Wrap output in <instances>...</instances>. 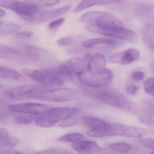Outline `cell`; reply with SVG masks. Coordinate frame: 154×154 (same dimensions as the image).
I'll return each instance as SVG.
<instances>
[{"mask_svg": "<svg viewBox=\"0 0 154 154\" xmlns=\"http://www.w3.org/2000/svg\"><path fill=\"white\" fill-rule=\"evenodd\" d=\"M77 115L63 120L59 124V126L60 127L66 128L72 126L76 125L78 121L77 117H76Z\"/></svg>", "mask_w": 154, "mask_h": 154, "instance_id": "obj_31", "label": "cell"}, {"mask_svg": "<svg viewBox=\"0 0 154 154\" xmlns=\"http://www.w3.org/2000/svg\"><path fill=\"white\" fill-rule=\"evenodd\" d=\"M149 46L154 49V41L152 42L151 43H150V44H149Z\"/></svg>", "mask_w": 154, "mask_h": 154, "instance_id": "obj_42", "label": "cell"}, {"mask_svg": "<svg viewBox=\"0 0 154 154\" xmlns=\"http://www.w3.org/2000/svg\"><path fill=\"white\" fill-rule=\"evenodd\" d=\"M117 136L142 138L146 135V132L144 129L141 128L127 125L117 123L116 126Z\"/></svg>", "mask_w": 154, "mask_h": 154, "instance_id": "obj_15", "label": "cell"}, {"mask_svg": "<svg viewBox=\"0 0 154 154\" xmlns=\"http://www.w3.org/2000/svg\"><path fill=\"white\" fill-rule=\"evenodd\" d=\"M71 146L79 154H96L101 150L96 143L89 140L79 141L72 144Z\"/></svg>", "mask_w": 154, "mask_h": 154, "instance_id": "obj_16", "label": "cell"}, {"mask_svg": "<svg viewBox=\"0 0 154 154\" xmlns=\"http://www.w3.org/2000/svg\"><path fill=\"white\" fill-rule=\"evenodd\" d=\"M79 21L89 25L124 26L123 23L114 15L99 11L86 13L80 18Z\"/></svg>", "mask_w": 154, "mask_h": 154, "instance_id": "obj_8", "label": "cell"}, {"mask_svg": "<svg viewBox=\"0 0 154 154\" xmlns=\"http://www.w3.org/2000/svg\"><path fill=\"white\" fill-rule=\"evenodd\" d=\"M34 154H73L71 151L64 149H49L39 151Z\"/></svg>", "mask_w": 154, "mask_h": 154, "instance_id": "obj_30", "label": "cell"}, {"mask_svg": "<svg viewBox=\"0 0 154 154\" xmlns=\"http://www.w3.org/2000/svg\"><path fill=\"white\" fill-rule=\"evenodd\" d=\"M108 123L107 125L101 128L92 129L87 133L89 136L93 137H111Z\"/></svg>", "mask_w": 154, "mask_h": 154, "instance_id": "obj_25", "label": "cell"}, {"mask_svg": "<svg viewBox=\"0 0 154 154\" xmlns=\"http://www.w3.org/2000/svg\"><path fill=\"white\" fill-rule=\"evenodd\" d=\"M136 12L140 16L154 20V5L150 3L140 4L137 7Z\"/></svg>", "mask_w": 154, "mask_h": 154, "instance_id": "obj_20", "label": "cell"}, {"mask_svg": "<svg viewBox=\"0 0 154 154\" xmlns=\"http://www.w3.org/2000/svg\"><path fill=\"white\" fill-rule=\"evenodd\" d=\"M10 137L8 130L4 128H1L0 129V143L6 141Z\"/></svg>", "mask_w": 154, "mask_h": 154, "instance_id": "obj_38", "label": "cell"}, {"mask_svg": "<svg viewBox=\"0 0 154 154\" xmlns=\"http://www.w3.org/2000/svg\"><path fill=\"white\" fill-rule=\"evenodd\" d=\"M79 95L78 91L70 88H42L30 94L29 98L52 102H61L76 99Z\"/></svg>", "mask_w": 154, "mask_h": 154, "instance_id": "obj_2", "label": "cell"}, {"mask_svg": "<svg viewBox=\"0 0 154 154\" xmlns=\"http://www.w3.org/2000/svg\"><path fill=\"white\" fill-rule=\"evenodd\" d=\"M33 34L30 32H19L16 35V38L19 40H25L32 37Z\"/></svg>", "mask_w": 154, "mask_h": 154, "instance_id": "obj_36", "label": "cell"}, {"mask_svg": "<svg viewBox=\"0 0 154 154\" xmlns=\"http://www.w3.org/2000/svg\"><path fill=\"white\" fill-rule=\"evenodd\" d=\"M150 154H154V152H153L152 153H151Z\"/></svg>", "mask_w": 154, "mask_h": 154, "instance_id": "obj_44", "label": "cell"}, {"mask_svg": "<svg viewBox=\"0 0 154 154\" xmlns=\"http://www.w3.org/2000/svg\"><path fill=\"white\" fill-rule=\"evenodd\" d=\"M86 28L92 32L112 37L120 40L125 41L131 43H136L138 41V35L136 32L125 28L124 26L88 25Z\"/></svg>", "mask_w": 154, "mask_h": 154, "instance_id": "obj_5", "label": "cell"}, {"mask_svg": "<svg viewBox=\"0 0 154 154\" xmlns=\"http://www.w3.org/2000/svg\"><path fill=\"white\" fill-rule=\"evenodd\" d=\"M80 110L75 107L52 108L46 114L36 119L35 124L40 127L47 128L55 125L79 113Z\"/></svg>", "mask_w": 154, "mask_h": 154, "instance_id": "obj_6", "label": "cell"}, {"mask_svg": "<svg viewBox=\"0 0 154 154\" xmlns=\"http://www.w3.org/2000/svg\"><path fill=\"white\" fill-rule=\"evenodd\" d=\"M28 4L37 6H48L59 3L61 0H24Z\"/></svg>", "mask_w": 154, "mask_h": 154, "instance_id": "obj_28", "label": "cell"}, {"mask_svg": "<svg viewBox=\"0 0 154 154\" xmlns=\"http://www.w3.org/2000/svg\"><path fill=\"white\" fill-rule=\"evenodd\" d=\"M88 61L80 57H73L61 65L57 70L64 77H72L86 69Z\"/></svg>", "mask_w": 154, "mask_h": 154, "instance_id": "obj_9", "label": "cell"}, {"mask_svg": "<svg viewBox=\"0 0 154 154\" xmlns=\"http://www.w3.org/2000/svg\"><path fill=\"white\" fill-rule=\"evenodd\" d=\"M65 19L63 18H60L52 22L49 25V29H58L64 23Z\"/></svg>", "mask_w": 154, "mask_h": 154, "instance_id": "obj_35", "label": "cell"}, {"mask_svg": "<svg viewBox=\"0 0 154 154\" xmlns=\"http://www.w3.org/2000/svg\"><path fill=\"white\" fill-rule=\"evenodd\" d=\"M20 143V139L14 137H10L6 141L0 143V154H9Z\"/></svg>", "mask_w": 154, "mask_h": 154, "instance_id": "obj_23", "label": "cell"}, {"mask_svg": "<svg viewBox=\"0 0 154 154\" xmlns=\"http://www.w3.org/2000/svg\"><path fill=\"white\" fill-rule=\"evenodd\" d=\"M12 154H24L21 152H19V151H15V152H14Z\"/></svg>", "mask_w": 154, "mask_h": 154, "instance_id": "obj_43", "label": "cell"}, {"mask_svg": "<svg viewBox=\"0 0 154 154\" xmlns=\"http://www.w3.org/2000/svg\"><path fill=\"white\" fill-rule=\"evenodd\" d=\"M113 152L119 154L126 153L132 149V146L126 143H119L112 144L109 146Z\"/></svg>", "mask_w": 154, "mask_h": 154, "instance_id": "obj_27", "label": "cell"}, {"mask_svg": "<svg viewBox=\"0 0 154 154\" xmlns=\"http://www.w3.org/2000/svg\"><path fill=\"white\" fill-rule=\"evenodd\" d=\"M13 112L29 115H43L49 112L52 107L38 103H19L12 104L8 106Z\"/></svg>", "mask_w": 154, "mask_h": 154, "instance_id": "obj_10", "label": "cell"}, {"mask_svg": "<svg viewBox=\"0 0 154 154\" xmlns=\"http://www.w3.org/2000/svg\"><path fill=\"white\" fill-rule=\"evenodd\" d=\"M88 91L91 96L110 106L132 113H135L137 110L136 105L134 102L113 88L105 87L92 88Z\"/></svg>", "mask_w": 154, "mask_h": 154, "instance_id": "obj_1", "label": "cell"}, {"mask_svg": "<svg viewBox=\"0 0 154 154\" xmlns=\"http://www.w3.org/2000/svg\"><path fill=\"white\" fill-rule=\"evenodd\" d=\"M141 144L154 151V139L153 138H142L139 140Z\"/></svg>", "mask_w": 154, "mask_h": 154, "instance_id": "obj_34", "label": "cell"}, {"mask_svg": "<svg viewBox=\"0 0 154 154\" xmlns=\"http://www.w3.org/2000/svg\"><path fill=\"white\" fill-rule=\"evenodd\" d=\"M121 1V0H82L74 9L73 12L77 13L82 10L96 5L119 2Z\"/></svg>", "mask_w": 154, "mask_h": 154, "instance_id": "obj_19", "label": "cell"}, {"mask_svg": "<svg viewBox=\"0 0 154 154\" xmlns=\"http://www.w3.org/2000/svg\"><path fill=\"white\" fill-rule=\"evenodd\" d=\"M106 60L101 54H95L88 59L86 70L96 71L106 68Z\"/></svg>", "mask_w": 154, "mask_h": 154, "instance_id": "obj_18", "label": "cell"}, {"mask_svg": "<svg viewBox=\"0 0 154 154\" xmlns=\"http://www.w3.org/2000/svg\"><path fill=\"white\" fill-rule=\"evenodd\" d=\"M0 5L4 8L11 10L19 16L34 15L39 11V7L24 3L17 0H0Z\"/></svg>", "mask_w": 154, "mask_h": 154, "instance_id": "obj_11", "label": "cell"}, {"mask_svg": "<svg viewBox=\"0 0 154 154\" xmlns=\"http://www.w3.org/2000/svg\"><path fill=\"white\" fill-rule=\"evenodd\" d=\"M146 109L154 116V102H149L146 104Z\"/></svg>", "mask_w": 154, "mask_h": 154, "instance_id": "obj_40", "label": "cell"}, {"mask_svg": "<svg viewBox=\"0 0 154 154\" xmlns=\"http://www.w3.org/2000/svg\"><path fill=\"white\" fill-rule=\"evenodd\" d=\"M71 5H67L60 8L51 11L42 12L39 14L32 16H20L21 19L26 21L32 23H41L48 21L57 17H59L68 12L71 8Z\"/></svg>", "mask_w": 154, "mask_h": 154, "instance_id": "obj_12", "label": "cell"}, {"mask_svg": "<svg viewBox=\"0 0 154 154\" xmlns=\"http://www.w3.org/2000/svg\"><path fill=\"white\" fill-rule=\"evenodd\" d=\"M38 85H25L18 86L5 91V96L11 100H19L29 98L30 95L37 90L43 88Z\"/></svg>", "mask_w": 154, "mask_h": 154, "instance_id": "obj_13", "label": "cell"}, {"mask_svg": "<svg viewBox=\"0 0 154 154\" xmlns=\"http://www.w3.org/2000/svg\"><path fill=\"white\" fill-rule=\"evenodd\" d=\"M5 15H6V13H5V11H4L2 9H1V10H0V17L2 18V17H4L5 16Z\"/></svg>", "mask_w": 154, "mask_h": 154, "instance_id": "obj_41", "label": "cell"}, {"mask_svg": "<svg viewBox=\"0 0 154 154\" xmlns=\"http://www.w3.org/2000/svg\"><path fill=\"white\" fill-rule=\"evenodd\" d=\"M0 78L5 79L18 80L22 78V75L17 70L5 66H0Z\"/></svg>", "mask_w": 154, "mask_h": 154, "instance_id": "obj_22", "label": "cell"}, {"mask_svg": "<svg viewBox=\"0 0 154 154\" xmlns=\"http://www.w3.org/2000/svg\"><path fill=\"white\" fill-rule=\"evenodd\" d=\"M84 137V136L80 133H70L59 137L58 138V141L63 143H75L81 141Z\"/></svg>", "mask_w": 154, "mask_h": 154, "instance_id": "obj_26", "label": "cell"}, {"mask_svg": "<svg viewBox=\"0 0 154 154\" xmlns=\"http://www.w3.org/2000/svg\"><path fill=\"white\" fill-rule=\"evenodd\" d=\"M123 42L120 40L111 38H96L86 40L82 42L83 47L92 48L98 45H104L110 48H115L120 46Z\"/></svg>", "mask_w": 154, "mask_h": 154, "instance_id": "obj_17", "label": "cell"}, {"mask_svg": "<svg viewBox=\"0 0 154 154\" xmlns=\"http://www.w3.org/2000/svg\"><path fill=\"white\" fill-rule=\"evenodd\" d=\"M138 90V87L134 84L129 85L127 88V93L131 95H135Z\"/></svg>", "mask_w": 154, "mask_h": 154, "instance_id": "obj_39", "label": "cell"}, {"mask_svg": "<svg viewBox=\"0 0 154 154\" xmlns=\"http://www.w3.org/2000/svg\"><path fill=\"white\" fill-rule=\"evenodd\" d=\"M75 42V40L70 37H64L57 41V43L60 46H69L72 45Z\"/></svg>", "mask_w": 154, "mask_h": 154, "instance_id": "obj_33", "label": "cell"}, {"mask_svg": "<svg viewBox=\"0 0 154 154\" xmlns=\"http://www.w3.org/2000/svg\"><path fill=\"white\" fill-rule=\"evenodd\" d=\"M81 119L87 125L91 128L92 129L104 127L108 124L107 122L103 119L87 115L82 116Z\"/></svg>", "mask_w": 154, "mask_h": 154, "instance_id": "obj_21", "label": "cell"}, {"mask_svg": "<svg viewBox=\"0 0 154 154\" xmlns=\"http://www.w3.org/2000/svg\"><path fill=\"white\" fill-rule=\"evenodd\" d=\"M1 58L20 62H34L39 58L37 49L31 46L13 47L0 46Z\"/></svg>", "mask_w": 154, "mask_h": 154, "instance_id": "obj_3", "label": "cell"}, {"mask_svg": "<svg viewBox=\"0 0 154 154\" xmlns=\"http://www.w3.org/2000/svg\"><path fill=\"white\" fill-rule=\"evenodd\" d=\"M24 75L39 83L47 86H58L64 82V78L55 70H36L25 68L22 69Z\"/></svg>", "mask_w": 154, "mask_h": 154, "instance_id": "obj_7", "label": "cell"}, {"mask_svg": "<svg viewBox=\"0 0 154 154\" xmlns=\"http://www.w3.org/2000/svg\"><path fill=\"white\" fill-rule=\"evenodd\" d=\"M33 118L31 116L20 115L15 117V121L18 124H29L31 123Z\"/></svg>", "mask_w": 154, "mask_h": 154, "instance_id": "obj_32", "label": "cell"}, {"mask_svg": "<svg viewBox=\"0 0 154 154\" xmlns=\"http://www.w3.org/2000/svg\"><path fill=\"white\" fill-rule=\"evenodd\" d=\"M132 79L136 81H141L145 77V74L141 71H136L133 72L131 75Z\"/></svg>", "mask_w": 154, "mask_h": 154, "instance_id": "obj_37", "label": "cell"}, {"mask_svg": "<svg viewBox=\"0 0 154 154\" xmlns=\"http://www.w3.org/2000/svg\"><path fill=\"white\" fill-rule=\"evenodd\" d=\"M20 29V27L16 23L11 22L2 23V22L1 21L0 35L1 36L12 34L18 31Z\"/></svg>", "mask_w": 154, "mask_h": 154, "instance_id": "obj_24", "label": "cell"}, {"mask_svg": "<svg viewBox=\"0 0 154 154\" xmlns=\"http://www.w3.org/2000/svg\"><path fill=\"white\" fill-rule=\"evenodd\" d=\"M80 82L88 88H98L106 87L114 79L113 72L108 69L96 71L86 70L77 76Z\"/></svg>", "mask_w": 154, "mask_h": 154, "instance_id": "obj_4", "label": "cell"}, {"mask_svg": "<svg viewBox=\"0 0 154 154\" xmlns=\"http://www.w3.org/2000/svg\"><path fill=\"white\" fill-rule=\"evenodd\" d=\"M140 57L139 51L135 48H129L124 52L116 53L109 57L110 62L122 65H129L138 60Z\"/></svg>", "mask_w": 154, "mask_h": 154, "instance_id": "obj_14", "label": "cell"}, {"mask_svg": "<svg viewBox=\"0 0 154 154\" xmlns=\"http://www.w3.org/2000/svg\"><path fill=\"white\" fill-rule=\"evenodd\" d=\"M144 88L147 94L154 98V77L149 78L145 81Z\"/></svg>", "mask_w": 154, "mask_h": 154, "instance_id": "obj_29", "label": "cell"}]
</instances>
